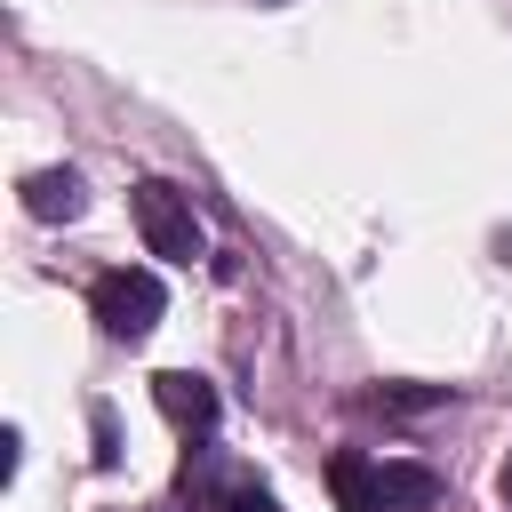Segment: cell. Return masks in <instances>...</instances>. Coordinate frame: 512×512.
<instances>
[{
  "label": "cell",
  "instance_id": "1",
  "mask_svg": "<svg viewBox=\"0 0 512 512\" xmlns=\"http://www.w3.org/2000/svg\"><path fill=\"white\" fill-rule=\"evenodd\" d=\"M88 312H96V328H104L112 344H144V336L160 328V312H168V288H160V272L120 264V272H104V280L88 288Z\"/></svg>",
  "mask_w": 512,
  "mask_h": 512
},
{
  "label": "cell",
  "instance_id": "2",
  "mask_svg": "<svg viewBox=\"0 0 512 512\" xmlns=\"http://www.w3.org/2000/svg\"><path fill=\"white\" fill-rule=\"evenodd\" d=\"M136 232H144V248L152 256H168V264H192L208 240H200V216H192V200L176 192V184H160V176H144L136 184Z\"/></svg>",
  "mask_w": 512,
  "mask_h": 512
},
{
  "label": "cell",
  "instance_id": "3",
  "mask_svg": "<svg viewBox=\"0 0 512 512\" xmlns=\"http://www.w3.org/2000/svg\"><path fill=\"white\" fill-rule=\"evenodd\" d=\"M152 392H160V408H168L176 432H208V424H216V384H208V376L168 368V376H152Z\"/></svg>",
  "mask_w": 512,
  "mask_h": 512
},
{
  "label": "cell",
  "instance_id": "4",
  "mask_svg": "<svg viewBox=\"0 0 512 512\" xmlns=\"http://www.w3.org/2000/svg\"><path fill=\"white\" fill-rule=\"evenodd\" d=\"M328 488L344 512H384V464H368L360 448H336L328 456Z\"/></svg>",
  "mask_w": 512,
  "mask_h": 512
},
{
  "label": "cell",
  "instance_id": "5",
  "mask_svg": "<svg viewBox=\"0 0 512 512\" xmlns=\"http://www.w3.org/2000/svg\"><path fill=\"white\" fill-rule=\"evenodd\" d=\"M24 208H32L40 224H72V216L88 208V192H80L72 168H40V176H24Z\"/></svg>",
  "mask_w": 512,
  "mask_h": 512
},
{
  "label": "cell",
  "instance_id": "6",
  "mask_svg": "<svg viewBox=\"0 0 512 512\" xmlns=\"http://www.w3.org/2000/svg\"><path fill=\"white\" fill-rule=\"evenodd\" d=\"M440 504V472L424 464H384V512H432Z\"/></svg>",
  "mask_w": 512,
  "mask_h": 512
},
{
  "label": "cell",
  "instance_id": "7",
  "mask_svg": "<svg viewBox=\"0 0 512 512\" xmlns=\"http://www.w3.org/2000/svg\"><path fill=\"white\" fill-rule=\"evenodd\" d=\"M456 392L448 384H376L360 408H376V416H424V408H448Z\"/></svg>",
  "mask_w": 512,
  "mask_h": 512
},
{
  "label": "cell",
  "instance_id": "8",
  "mask_svg": "<svg viewBox=\"0 0 512 512\" xmlns=\"http://www.w3.org/2000/svg\"><path fill=\"white\" fill-rule=\"evenodd\" d=\"M224 512H280V504H272V496H264V488H240V496H232V504H224Z\"/></svg>",
  "mask_w": 512,
  "mask_h": 512
}]
</instances>
